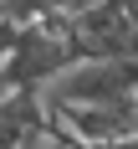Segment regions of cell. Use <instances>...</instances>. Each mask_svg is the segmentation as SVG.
Segmentation results:
<instances>
[{
  "instance_id": "cell-1",
  "label": "cell",
  "mask_w": 138,
  "mask_h": 149,
  "mask_svg": "<svg viewBox=\"0 0 138 149\" xmlns=\"http://www.w3.org/2000/svg\"><path fill=\"white\" fill-rule=\"evenodd\" d=\"M72 67H82L77 41H72V15H41V21L21 26L5 77H10V93H46L51 77H67Z\"/></svg>"
},
{
  "instance_id": "cell-2",
  "label": "cell",
  "mask_w": 138,
  "mask_h": 149,
  "mask_svg": "<svg viewBox=\"0 0 138 149\" xmlns=\"http://www.w3.org/2000/svg\"><path fill=\"white\" fill-rule=\"evenodd\" d=\"M46 98V113L67 139H77L82 149H102V144H123L138 139V103H67V98Z\"/></svg>"
},
{
  "instance_id": "cell-3",
  "label": "cell",
  "mask_w": 138,
  "mask_h": 149,
  "mask_svg": "<svg viewBox=\"0 0 138 149\" xmlns=\"http://www.w3.org/2000/svg\"><path fill=\"white\" fill-rule=\"evenodd\" d=\"M72 41L82 62H123L138 52V26L128 5L107 0V5H92V10L72 15Z\"/></svg>"
},
{
  "instance_id": "cell-4",
  "label": "cell",
  "mask_w": 138,
  "mask_h": 149,
  "mask_svg": "<svg viewBox=\"0 0 138 149\" xmlns=\"http://www.w3.org/2000/svg\"><path fill=\"white\" fill-rule=\"evenodd\" d=\"M15 41H21V21H10V15H0V72H5V62H10Z\"/></svg>"
},
{
  "instance_id": "cell-5",
  "label": "cell",
  "mask_w": 138,
  "mask_h": 149,
  "mask_svg": "<svg viewBox=\"0 0 138 149\" xmlns=\"http://www.w3.org/2000/svg\"><path fill=\"white\" fill-rule=\"evenodd\" d=\"M5 5H10V0H0V15H5Z\"/></svg>"
}]
</instances>
